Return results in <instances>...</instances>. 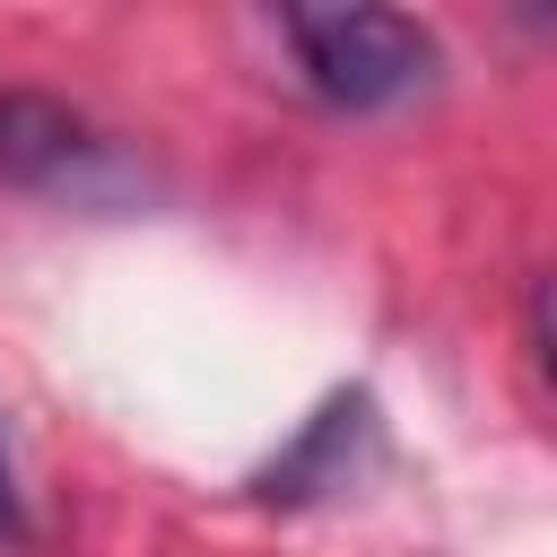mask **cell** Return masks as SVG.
<instances>
[{"label":"cell","mask_w":557,"mask_h":557,"mask_svg":"<svg viewBox=\"0 0 557 557\" xmlns=\"http://www.w3.org/2000/svg\"><path fill=\"white\" fill-rule=\"evenodd\" d=\"M296 70L339 113H383L435 78V35L400 9H287Z\"/></svg>","instance_id":"obj_1"},{"label":"cell","mask_w":557,"mask_h":557,"mask_svg":"<svg viewBox=\"0 0 557 557\" xmlns=\"http://www.w3.org/2000/svg\"><path fill=\"white\" fill-rule=\"evenodd\" d=\"M0 174L26 183V191H87L104 174V139L70 104L9 87L0 96Z\"/></svg>","instance_id":"obj_2"},{"label":"cell","mask_w":557,"mask_h":557,"mask_svg":"<svg viewBox=\"0 0 557 557\" xmlns=\"http://www.w3.org/2000/svg\"><path fill=\"white\" fill-rule=\"evenodd\" d=\"M357 435H366V392H339V400L270 461L261 496H313V479H339V444H357Z\"/></svg>","instance_id":"obj_3"},{"label":"cell","mask_w":557,"mask_h":557,"mask_svg":"<svg viewBox=\"0 0 557 557\" xmlns=\"http://www.w3.org/2000/svg\"><path fill=\"white\" fill-rule=\"evenodd\" d=\"M531 348H540V366H548V383H557V270L531 287Z\"/></svg>","instance_id":"obj_4"},{"label":"cell","mask_w":557,"mask_h":557,"mask_svg":"<svg viewBox=\"0 0 557 557\" xmlns=\"http://www.w3.org/2000/svg\"><path fill=\"white\" fill-rule=\"evenodd\" d=\"M0 540H17V479H9V444H0Z\"/></svg>","instance_id":"obj_5"}]
</instances>
